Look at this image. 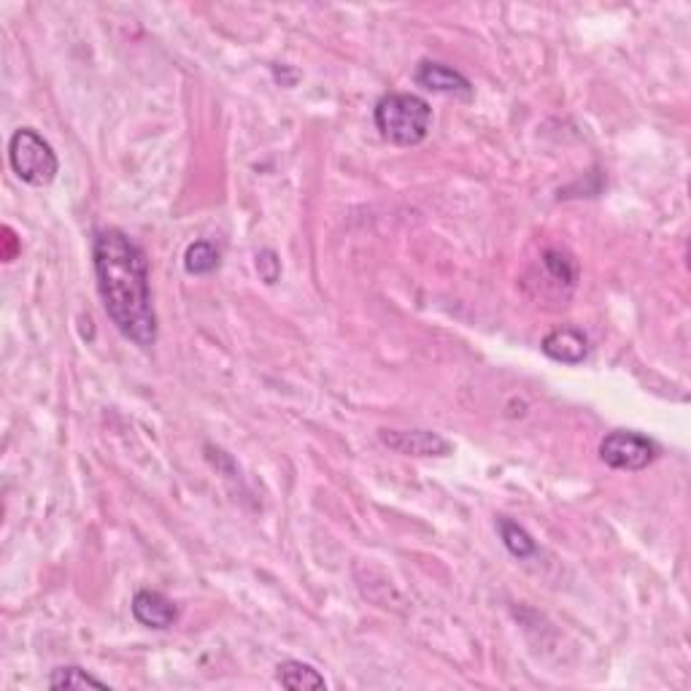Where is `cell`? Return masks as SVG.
Masks as SVG:
<instances>
[{"instance_id":"13","label":"cell","mask_w":691,"mask_h":691,"mask_svg":"<svg viewBox=\"0 0 691 691\" xmlns=\"http://www.w3.org/2000/svg\"><path fill=\"white\" fill-rule=\"evenodd\" d=\"M543 262H546V268H549L560 281H567V284H573L575 281V262L570 257H564L562 251L549 249L546 251Z\"/></svg>"},{"instance_id":"14","label":"cell","mask_w":691,"mask_h":691,"mask_svg":"<svg viewBox=\"0 0 691 691\" xmlns=\"http://www.w3.org/2000/svg\"><path fill=\"white\" fill-rule=\"evenodd\" d=\"M257 270H259V276H262V279H265V284H276V281H279L281 265H279V259H276L273 251H270V249L259 251V255H257Z\"/></svg>"},{"instance_id":"10","label":"cell","mask_w":691,"mask_h":691,"mask_svg":"<svg viewBox=\"0 0 691 691\" xmlns=\"http://www.w3.org/2000/svg\"><path fill=\"white\" fill-rule=\"evenodd\" d=\"M497 532L500 538H503V546L508 549V554L516 557V560H532V557L538 554L535 538L522 527V524L514 522V518L497 516Z\"/></svg>"},{"instance_id":"8","label":"cell","mask_w":691,"mask_h":691,"mask_svg":"<svg viewBox=\"0 0 691 691\" xmlns=\"http://www.w3.org/2000/svg\"><path fill=\"white\" fill-rule=\"evenodd\" d=\"M540 351L549 360L562 362V365H581L589 356V341L578 327H554L549 336L540 341Z\"/></svg>"},{"instance_id":"9","label":"cell","mask_w":691,"mask_h":691,"mask_svg":"<svg viewBox=\"0 0 691 691\" xmlns=\"http://www.w3.org/2000/svg\"><path fill=\"white\" fill-rule=\"evenodd\" d=\"M276 681L284 689L295 691H311V689H327L325 676H321L316 667H311L308 661L301 659H286L276 667Z\"/></svg>"},{"instance_id":"3","label":"cell","mask_w":691,"mask_h":691,"mask_svg":"<svg viewBox=\"0 0 691 691\" xmlns=\"http://www.w3.org/2000/svg\"><path fill=\"white\" fill-rule=\"evenodd\" d=\"M9 163L27 187H49L60 173V160L38 130L20 128L9 141Z\"/></svg>"},{"instance_id":"7","label":"cell","mask_w":691,"mask_h":691,"mask_svg":"<svg viewBox=\"0 0 691 691\" xmlns=\"http://www.w3.org/2000/svg\"><path fill=\"white\" fill-rule=\"evenodd\" d=\"M132 619L147 630H168L178 621V608L157 589H138L130 602Z\"/></svg>"},{"instance_id":"11","label":"cell","mask_w":691,"mask_h":691,"mask_svg":"<svg viewBox=\"0 0 691 691\" xmlns=\"http://www.w3.org/2000/svg\"><path fill=\"white\" fill-rule=\"evenodd\" d=\"M222 265V251L211 241H195L184 251V270L189 276H209Z\"/></svg>"},{"instance_id":"12","label":"cell","mask_w":691,"mask_h":691,"mask_svg":"<svg viewBox=\"0 0 691 691\" xmlns=\"http://www.w3.org/2000/svg\"><path fill=\"white\" fill-rule=\"evenodd\" d=\"M49 689H103V691H112L106 681L95 678L92 672H86L84 667L77 665H66V667H55L46 681Z\"/></svg>"},{"instance_id":"2","label":"cell","mask_w":691,"mask_h":691,"mask_svg":"<svg viewBox=\"0 0 691 691\" xmlns=\"http://www.w3.org/2000/svg\"><path fill=\"white\" fill-rule=\"evenodd\" d=\"M373 122L384 141L395 147H419L430 136L432 108L413 92H387L373 108Z\"/></svg>"},{"instance_id":"5","label":"cell","mask_w":691,"mask_h":691,"mask_svg":"<svg viewBox=\"0 0 691 691\" xmlns=\"http://www.w3.org/2000/svg\"><path fill=\"white\" fill-rule=\"evenodd\" d=\"M378 441L402 457H448L454 452L452 441L432 430H382Z\"/></svg>"},{"instance_id":"4","label":"cell","mask_w":691,"mask_h":691,"mask_svg":"<svg viewBox=\"0 0 691 691\" xmlns=\"http://www.w3.org/2000/svg\"><path fill=\"white\" fill-rule=\"evenodd\" d=\"M659 457V446L648 435L635 430H613L600 441V459L608 468L637 473Z\"/></svg>"},{"instance_id":"1","label":"cell","mask_w":691,"mask_h":691,"mask_svg":"<svg viewBox=\"0 0 691 691\" xmlns=\"http://www.w3.org/2000/svg\"><path fill=\"white\" fill-rule=\"evenodd\" d=\"M92 268L112 325L138 349H152L160 327L147 251L122 230L103 227L92 238Z\"/></svg>"},{"instance_id":"6","label":"cell","mask_w":691,"mask_h":691,"mask_svg":"<svg viewBox=\"0 0 691 691\" xmlns=\"http://www.w3.org/2000/svg\"><path fill=\"white\" fill-rule=\"evenodd\" d=\"M413 82L430 92H441V95H457V97H473V84L465 73L457 68L446 66L437 60H422L413 71Z\"/></svg>"}]
</instances>
